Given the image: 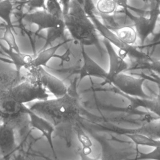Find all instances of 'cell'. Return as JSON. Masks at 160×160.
<instances>
[{
	"label": "cell",
	"instance_id": "24",
	"mask_svg": "<svg viewBox=\"0 0 160 160\" xmlns=\"http://www.w3.org/2000/svg\"><path fill=\"white\" fill-rule=\"evenodd\" d=\"M128 160H160V146L154 148L151 152L144 153L138 149L136 157Z\"/></svg>",
	"mask_w": 160,
	"mask_h": 160
},
{
	"label": "cell",
	"instance_id": "30",
	"mask_svg": "<svg viewBox=\"0 0 160 160\" xmlns=\"http://www.w3.org/2000/svg\"><path fill=\"white\" fill-rule=\"evenodd\" d=\"M13 160H23V158L21 154H18L14 158Z\"/></svg>",
	"mask_w": 160,
	"mask_h": 160
},
{
	"label": "cell",
	"instance_id": "10",
	"mask_svg": "<svg viewBox=\"0 0 160 160\" xmlns=\"http://www.w3.org/2000/svg\"><path fill=\"white\" fill-rule=\"evenodd\" d=\"M95 15L98 16L102 20V23L108 29L114 32L118 29L126 26L134 25L132 15L128 12L124 10H116L111 14H102L98 12L96 10L94 11Z\"/></svg>",
	"mask_w": 160,
	"mask_h": 160
},
{
	"label": "cell",
	"instance_id": "5",
	"mask_svg": "<svg viewBox=\"0 0 160 160\" xmlns=\"http://www.w3.org/2000/svg\"><path fill=\"white\" fill-rule=\"evenodd\" d=\"M14 101L25 104L27 102L45 100L49 95L41 85L24 80L6 94Z\"/></svg>",
	"mask_w": 160,
	"mask_h": 160
},
{
	"label": "cell",
	"instance_id": "23",
	"mask_svg": "<svg viewBox=\"0 0 160 160\" xmlns=\"http://www.w3.org/2000/svg\"><path fill=\"white\" fill-rule=\"evenodd\" d=\"M75 134L76 135L77 139H78L79 142L81 144V150L85 152L91 154L92 151L91 148L92 146V142L90 138L84 132L83 129L81 126V124L76 128Z\"/></svg>",
	"mask_w": 160,
	"mask_h": 160
},
{
	"label": "cell",
	"instance_id": "20",
	"mask_svg": "<svg viewBox=\"0 0 160 160\" xmlns=\"http://www.w3.org/2000/svg\"><path fill=\"white\" fill-rule=\"evenodd\" d=\"M13 11V4L11 0H2L0 1V18L2 19L6 25L12 28L11 15Z\"/></svg>",
	"mask_w": 160,
	"mask_h": 160
},
{
	"label": "cell",
	"instance_id": "12",
	"mask_svg": "<svg viewBox=\"0 0 160 160\" xmlns=\"http://www.w3.org/2000/svg\"><path fill=\"white\" fill-rule=\"evenodd\" d=\"M15 132L11 126L0 123V154L2 159L8 160L17 149Z\"/></svg>",
	"mask_w": 160,
	"mask_h": 160
},
{
	"label": "cell",
	"instance_id": "3",
	"mask_svg": "<svg viewBox=\"0 0 160 160\" xmlns=\"http://www.w3.org/2000/svg\"><path fill=\"white\" fill-rule=\"evenodd\" d=\"M28 107L9 98L6 95L0 97V123L21 131L29 126Z\"/></svg>",
	"mask_w": 160,
	"mask_h": 160
},
{
	"label": "cell",
	"instance_id": "26",
	"mask_svg": "<svg viewBox=\"0 0 160 160\" xmlns=\"http://www.w3.org/2000/svg\"><path fill=\"white\" fill-rule=\"evenodd\" d=\"M26 4L31 9H46V0H27Z\"/></svg>",
	"mask_w": 160,
	"mask_h": 160
},
{
	"label": "cell",
	"instance_id": "19",
	"mask_svg": "<svg viewBox=\"0 0 160 160\" xmlns=\"http://www.w3.org/2000/svg\"><path fill=\"white\" fill-rule=\"evenodd\" d=\"M118 38L128 45H134L138 40L136 31L132 26H126L114 31Z\"/></svg>",
	"mask_w": 160,
	"mask_h": 160
},
{
	"label": "cell",
	"instance_id": "33",
	"mask_svg": "<svg viewBox=\"0 0 160 160\" xmlns=\"http://www.w3.org/2000/svg\"><path fill=\"white\" fill-rule=\"evenodd\" d=\"M0 160H4V159H0Z\"/></svg>",
	"mask_w": 160,
	"mask_h": 160
},
{
	"label": "cell",
	"instance_id": "18",
	"mask_svg": "<svg viewBox=\"0 0 160 160\" xmlns=\"http://www.w3.org/2000/svg\"><path fill=\"white\" fill-rule=\"evenodd\" d=\"M123 135L128 138L136 146H144L152 148H156L160 146V140L152 138L146 135L136 133V132H129L125 133Z\"/></svg>",
	"mask_w": 160,
	"mask_h": 160
},
{
	"label": "cell",
	"instance_id": "13",
	"mask_svg": "<svg viewBox=\"0 0 160 160\" xmlns=\"http://www.w3.org/2000/svg\"><path fill=\"white\" fill-rule=\"evenodd\" d=\"M103 43L106 47L109 59V69L108 72L107 78L103 81L102 84H107L108 81L114 76L119 73L124 72L129 69V64L122 59L114 49L108 41L104 39Z\"/></svg>",
	"mask_w": 160,
	"mask_h": 160
},
{
	"label": "cell",
	"instance_id": "15",
	"mask_svg": "<svg viewBox=\"0 0 160 160\" xmlns=\"http://www.w3.org/2000/svg\"><path fill=\"white\" fill-rule=\"evenodd\" d=\"M24 80V76L16 69L0 71V97L7 94L12 88Z\"/></svg>",
	"mask_w": 160,
	"mask_h": 160
},
{
	"label": "cell",
	"instance_id": "6",
	"mask_svg": "<svg viewBox=\"0 0 160 160\" xmlns=\"http://www.w3.org/2000/svg\"><path fill=\"white\" fill-rule=\"evenodd\" d=\"M144 78H136L124 72H121L112 77L108 84H112L118 90L128 96L139 99L152 98L143 90L142 85Z\"/></svg>",
	"mask_w": 160,
	"mask_h": 160
},
{
	"label": "cell",
	"instance_id": "16",
	"mask_svg": "<svg viewBox=\"0 0 160 160\" xmlns=\"http://www.w3.org/2000/svg\"><path fill=\"white\" fill-rule=\"evenodd\" d=\"M2 49L9 57L11 62L14 65L15 69L17 71L21 72L22 68L28 69L32 66L34 57L31 55L17 51L11 46H9V48L8 49L4 47H2Z\"/></svg>",
	"mask_w": 160,
	"mask_h": 160
},
{
	"label": "cell",
	"instance_id": "1",
	"mask_svg": "<svg viewBox=\"0 0 160 160\" xmlns=\"http://www.w3.org/2000/svg\"><path fill=\"white\" fill-rule=\"evenodd\" d=\"M77 81L76 78L72 81L64 95L37 101L29 108L52 123L54 133L68 147L71 146L76 129L81 124L82 105L77 91Z\"/></svg>",
	"mask_w": 160,
	"mask_h": 160
},
{
	"label": "cell",
	"instance_id": "7",
	"mask_svg": "<svg viewBox=\"0 0 160 160\" xmlns=\"http://www.w3.org/2000/svg\"><path fill=\"white\" fill-rule=\"evenodd\" d=\"M92 136L99 142L101 147L99 160H128L131 156L136 154L138 149L136 145L128 147H116L110 141L102 136L92 134Z\"/></svg>",
	"mask_w": 160,
	"mask_h": 160
},
{
	"label": "cell",
	"instance_id": "4",
	"mask_svg": "<svg viewBox=\"0 0 160 160\" xmlns=\"http://www.w3.org/2000/svg\"><path fill=\"white\" fill-rule=\"evenodd\" d=\"M26 70L27 72L24 76V80L41 85L55 98L61 97L67 92L68 87L65 83L47 71L44 67H31Z\"/></svg>",
	"mask_w": 160,
	"mask_h": 160
},
{
	"label": "cell",
	"instance_id": "25",
	"mask_svg": "<svg viewBox=\"0 0 160 160\" xmlns=\"http://www.w3.org/2000/svg\"><path fill=\"white\" fill-rule=\"evenodd\" d=\"M46 10L53 16L63 19L62 8L58 0H46Z\"/></svg>",
	"mask_w": 160,
	"mask_h": 160
},
{
	"label": "cell",
	"instance_id": "31",
	"mask_svg": "<svg viewBox=\"0 0 160 160\" xmlns=\"http://www.w3.org/2000/svg\"><path fill=\"white\" fill-rule=\"evenodd\" d=\"M4 25L3 24L0 23V28H1V27H4Z\"/></svg>",
	"mask_w": 160,
	"mask_h": 160
},
{
	"label": "cell",
	"instance_id": "17",
	"mask_svg": "<svg viewBox=\"0 0 160 160\" xmlns=\"http://www.w3.org/2000/svg\"><path fill=\"white\" fill-rule=\"evenodd\" d=\"M61 44H58L56 46H53L49 48L41 49V51L34 57L32 66L31 67H44L46 66L48 62L56 56V53Z\"/></svg>",
	"mask_w": 160,
	"mask_h": 160
},
{
	"label": "cell",
	"instance_id": "9",
	"mask_svg": "<svg viewBox=\"0 0 160 160\" xmlns=\"http://www.w3.org/2000/svg\"><path fill=\"white\" fill-rule=\"evenodd\" d=\"M23 19L28 22L37 25L38 31L54 28L64 22L63 19L59 18L48 12L46 9L36 10L24 15Z\"/></svg>",
	"mask_w": 160,
	"mask_h": 160
},
{
	"label": "cell",
	"instance_id": "21",
	"mask_svg": "<svg viewBox=\"0 0 160 160\" xmlns=\"http://www.w3.org/2000/svg\"><path fill=\"white\" fill-rule=\"evenodd\" d=\"M66 27L64 23H62L56 27L47 29V36L46 39V42L42 49H45L48 45L51 44L55 40L62 38L64 35Z\"/></svg>",
	"mask_w": 160,
	"mask_h": 160
},
{
	"label": "cell",
	"instance_id": "32",
	"mask_svg": "<svg viewBox=\"0 0 160 160\" xmlns=\"http://www.w3.org/2000/svg\"><path fill=\"white\" fill-rule=\"evenodd\" d=\"M0 54H2V51H0Z\"/></svg>",
	"mask_w": 160,
	"mask_h": 160
},
{
	"label": "cell",
	"instance_id": "28",
	"mask_svg": "<svg viewBox=\"0 0 160 160\" xmlns=\"http://www.w3.org/2000/svg\"><path fill=\"white\" fill-rule=\"evenodd\" d=\"M71 0H58L59 3L61 4L62 8V11H63V14H66L68 11V8H69V2ZM79 1V0H78Z\"/></svg>",
	"mask_w": 160,
	"mask_h": 160
},
{
	"label": "cell",
	"instance_id": "22",
	"mask_svg": "<svg viewBox=\"0 0 160 160\" xmlns=\"http://www.w3.org/2000/svg\"><path fill=\"white\" fill-rule=\"evenodd\" d=\"M95 9L100 14H111L118 9V6L114 0H98Z\"/></svg>",
	"mask_w": 160,
	"mask_h": 160
},
{
	"label": "cell",
	"instance_id": "29",
	"mask_svg": "<svg viewBox=\"0 0 160 160\" xmlns=\"http://www.w3.org/2000/svg\"><path fill=\"white\" fill-rule=\"evenodd\" d=\"M118 7L127 9L128 8V0H114Z\"/></svg>",
	"mask_w": 160,
	"mask_h": 160
},
{
	"label": "cell",
	"instance_id": "34",
	"mask_svg": "<svg viewBox=\"0 0 160 160\" xmlns=\"http://www.w3.org/2000/svg\"><path fill=\"white\" fill-rule=\"evenodd\" d=\"M151 1H154V0H151Z\"/></svg>",
	"mask_w": 160,
	"mask_h": 160
},
{
	"label": "cell",
	"instance_id": "11",
	"mask_svg": "<svg viewBox=\"0 0 160 160\" xmlns=\"http://www.w3.org/2000/svg\"><path fill=\"white\" fill-rule=\"evenodd\" d=\"M27 112L29 119V126L38 129L42 133V136L46 139L54 156H56V151L52 141V134L54 133L53 125L48 119L31 111L29 108H28Z\"/></svg>",
	"mask_w": 160,
	"mask_h": 160
},
{
	"label": "cell",
	"instance_id": "14",
	"mask_svg": "<svg viewBox=\"0 0 160 160\" xmlns=\"http://www.w3.org/2000/svg\"><path fill=\"white\" fill-rule=\"evenodd\" d=\"M82 56L83 59L82 65L78 71L79 80L81 81L87 77H93L102 79L104 81L107 78L108 72L88 55L83 47L82 48Z\"/></svg>",
	"mask_w": 160,
	"mask_h": 160
},
{
	"label": "cell",
	"instance_id": "27",
	"mask_svg": "<svg viewBox=\"0 0 160 160\" xmlns=\"http://www.w3.org/2000/svg\"><path fill=\"white\" fill-rule=\"evenodd\" d=\"M79 156L81 160H99L98 158H94L90 156V154L85 152L82 150L79 152Z\"/></svg>",
	"mask_w": 160,
	"mask_h": 160
},
{
	"label": "cell",
	"instance_id": "8",
	"mask_svg": "<svg viewBox=\"0 0 160 160\" xmlns=\"http://www.w3.org/2000/svg\"><path fill=\"white\" fill-rule=\"evenodd\" d=\"M159 2L156 3L154 8H152L150 11L149 17L142 15L139 16H132L134 22L133 26L136 31L138 38L142 44L155 29L159 16Z\"/></svg>",
	"mask_w": 160,
	"mask_h": 160
},
{
	"label": "cell",
	"instance_id": "2",
	"mask_svg": "<svg viewBox=\"0 0 160 160\" xmlns=\"http://www.w3.org/2000/svg\"><path fill=\"white\" fill-rule=\"evenodd\" d=\"M66 29L72 38L82 45H96L99 48L98 31L78 0H71L68 11L63 14Z\"/></svg>",
	"mask_w": 160,
	"mask_h": 160
}]
</instances>
